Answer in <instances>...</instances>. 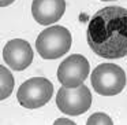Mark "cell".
<instances>
[{"label":"cell","instance_id":"10","mask_svg":"<svg viewBox=\"0 0 127 125\" xmlns=\"http://www.w3.org/2000/svg\"><path fill=\"white\" fill-rule=\"evenodd\" d=\"M88 125H112V120L104 113H96L88 118Z\"/></svg>","mask_w":127,"mask_h":125},{"label":"cell","instance_id":"5","mask_svg":"<svg viewBox=\"0 0 127 125\" xmlns=\"http://www.w3.org/2000/svg\"><path fill=\"white\" fill-rule=\"evenodd\" d=\"M56 105L64 114L81 116L92 106V94L83 84L75 88L62 87L56 96Z\"/></svg>","mask_w":127,"mask_h":125},{"label":"cell","instance_id":"1","mask_svg":"<svg viewBox=\"0 0 127 125\" xmlns=\"http://www.w3.org/2000/svg\"><path fill=\"white\" fill-rule=\"evenodd\" d=\"M88 44L96 55L119 59L127 55V10L104 7L92 17L86 30Z\"/></svg>","mask_w":127,"mask_h":125},{"label":"cell","instance_id":"4","mask_svg":"<svg viewBox=\"0 0 127 125\" xmlns=\"http://www.w3.org/2000/svg\"><path fill=\"white\" fill-rule=\"evenodd\" d=\"M53 94V85L48 78L34 77L19 87L17 99L21 106L26 109H37L47 105Z\"/></svg>","mask_w":127,"mask_h":125},{"label":"cell","instance_id":"8","mask_svg":"<svg viewBox=\"0 0 127 125\" xmlns=\"http://www.w3.org/2000/svg\"><path fill=\"white\" fill-rule=\"evenodd\" d=\"M66 10L64 0H33L32 14L40 25H51L63 17Z\"/></svg>","mask_w":127,"mask_h":125},{"label":"cell","instance_id":"12","mask_svg":"<svg viewBox=\"0 0 127 125\" xmlns=\"http://www.w3.org/2000/svg\"><path fill=\"white\" fill-rule=\"evenodd\" d=\"M15 0H0V6L1 7H7V6H10L11 3H14Z\"/></svg>","mask_w":127,"mask_h":125},{"label":"cell","instance_id":"6","mask_svg":"<svg viewBox=\"0 0 127 125\" xmlns=\"http://www.w3.org/2000/svg\"><path fill=\"white\" fill-rule=\"evenodd\" d=\"M89 74V62L79 54L70 55L60 63L58 69V80L63 87L75 88L83 84Z\"/></svg>","mask_w":127,"mask_h":125},{"label":"cell","instance_id":"13","mask_svg":"<svg viewBox=\"0 0 127 125\" xmlns=\"http://www.w3.org/2000/svg\"><path fill=\"white\" fill-rule=\"evenodd\" d=\"M102 1H111V0H102Z\"/></svg>","mask_w":127,"mask_h":125},{"label":"cell","instance_id":"3","mask_svg":"<svg viewBox=\"0 0 127 125\" xmlns=\"http://www.w3.org/2000/svg\"><path fill=\"white\" fill-rule=\"evenodd\" d=\"M92 87L100 95L113 96L120 94L126 85V74L120 66L113 63L98 65L92 72Z\"/></svg>","mask_w":127,"mask_h":125},{"label":"cell","instance_id":"7","mask_svg":"<svg viewBox=\"0 0 127 125\" xmlns=\"http://www.w3.org/2000/svg\"><path fill=\"white\" fill-rule=\"evenodd\" d=\"M3 59L12 70H25L33 61V50L26 40H10L3 48Z\"/></svg>","mask_w":127,"mask_h":125},{"label":"cell","instance_id":"2","mask_svg":"<svg viewBox=\"0 0 127 125\" xmlns=\"http://www.w3.org/2000/svg\"><path fill=\"white\" fill-rule=\"evenodd\" d=\"M71 34L64 26H51L42 30L36 40V48L44 59H58L71 48Z\"/></svg>","mask_w":127,"mask_h":125},{"label":"cell","instance_id":"9","mask_svg":"<svg viewBox=\"0 0 127 125\" xmlns=\"http://www.w3.org/2000/svg\"><path fill=\"white\" fill-rule=\"evenodd\" d=\"M0 74H1V94H0V98H1V100H4L6 98H8L11 95L12 89H14V78H12V74L10 73V70L4 66H0Z\"/></svg>","mask_w":127,"mask_h":125},{"label":"cell","instance_id":"11","mask_svg":"<svg viewBox=\"0 0 127 125\" xmlns=\"http://www.w3.org/2000/svg\"><path fill=\"white\" fill-rule=\"evenodd\" d=\"M59 124H70V125H74L75 122H72L71 120H66V118H59L55 121V125H59Z\"/></svg>","mask_w":127,"mask_h":125}]
</instances>
